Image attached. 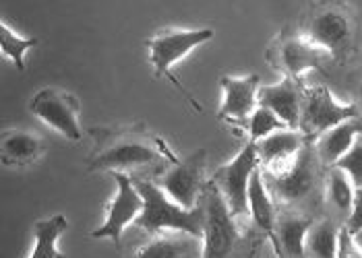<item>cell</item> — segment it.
<instances>
[{
	"label": "cell",
	"mask_w": 362,
	"mask_h": 258,
	"mask_svg": "<svg viewBox=\"0 0 362 258\" xmlns=\"http://www.w3.org/2000/svg\"><path fill=\"white\" fill-rule=\"evenodd\" d=\"M361 118L354 104H341L325 85L303 87V108L298 130L313 143L337 124Z\"/></svg>",
	"instance_id": "cell-8"
},
{
	"label": "cell",
	"mask_w": 362,
	"mask_h": 258,
	"mask_svg": "<svg viewBox=\"0 0 362 258\" xmlns=\"http://www.w3.org/2000/svg\"><path fill=\"white\" fill-rule=\"evenodd\" d=\"M265 60L284 79L303 83L305 75L319 68L325 60H329V56L313 46L298 29H281L267 46Z\"/></svg>",
	"instance_id": "cell-7"
},
{
	"label": "cell",
	"mask_w": 362,
	"mask_h": 258,
	"mask_svg": "<svg viewBox=\"0 0 362 258\" xmlns=\"http://www.w3.org/2000/svg\"><path fill=\"white\" fill-rule=\"evenodd\" d=\"M222 87V106L218 118L230 124H245L249 116L257 110L259 106V75H245V77H232L223 75L220 79Z\"/></svg>",
	"instance_id": "cell-13"
},
{
	"label": "cell",
	"mask_w": 362,
	"mask_h": 258,
	"mask_svg": "<svg viewBox=\"0 0 362 258\" xmlns=\"http://www.w3.org/2000/svg\"><path fill=\"white\" fill-rule=\"evenodd\" d=\"M315 219L303 211H281L276 221V254L279 258H305V240Z\"/></svg>",
	"instance_id": "cell-16"
},
{
	"label": "cell",
	"mask_w": 362,
	"mask_h": 258,
	"mask_svg": "<svg viewBox=\"0 0 362 258\" xmlns=\"http://www.w3.org/2000/svg\"><path fill=\"white\" fill-rule=\"evenodd\" d=\"M201 258V240L180 231L151 235L135 250L133 258Z\"/></svg>",
	"instance_id": "cell-19"
},
{
	"label": "cell",
	"mask_w": 362,
	"mask_h": 258,
	"mask_svg": "<svg viewBox=\"0 0 362 258\" xmlns=\"http://www.w3.org/2000/svg\"><path fill=\"white\" fill-rule=\"evenodd\" d=\"M356 238H358V242H361V244H362V233H358V235H356Z\"/></svg>",
	"instance_id": "cell-30"
},
{
	"label": "cell",
	"mask_w": 362,
	"mask_h": 258,
	"mask_svg": "<svg viewBox=\"0 0 362 258\" xmlns=\"http://www.w3.org/2000/svg\"><path fill=\"white\" fill-rule=\"evenodd\" d=\"M249 215L252 223L263 231L272 244L276 246V221H278V204L274 201L261 168H257L249 184Z\"/></svg>",
	"instance_id": "cell-20"
},
{
	"label": "cell",
	"mask_w": 362,
	"mask_h": 258,
	"mask_svg": "<svg viewBox=\"0 0 362 258\" xmlns=\"http://www.w3.org/2000/svg\"><path fill=\"white\" fill-rule=\"evenodd\" d=\"M344 226L352 231L354 235L362 233V188H356V195H354V202H352L350 215H348V219H346Z\"/></svg>",
	"instance_id": "cell-28"
},
{
	"label": "cell",
	"mask_w": 362,
	"mask_h": 258,
	"mask_svg": "<svg viewBox=\"0 0 362 258\" xmlns=\"http://www.w3.org/2000/svg\"><path fill=\"white\" fill-rule=\"evenodd\" d=\"M339 228L334 217L315 219L305 240V258H335Z\"/></svg>",
	"instance_id": "cell-23"
},
{
	"label": "cell",
	"mask_w": 362,
	"mask_h": 258,
	"mask_svg": "<svg viewBox=\"0 0 362 258\" xmlns=\"http://www.w3.org/2000/svg\"><path fill=\"white\" fill-rule=\"evenodd\" d=\"M298 31L332 60L346 62L358 48L361 23L346 2H315L303 15Z\"/></svg>",
	"instance_id": "cell-2"
},
{
	"label": "cell",
	"mask_w": 362,
	"mask_h": 258,
	"mask_svg": "<svg viewBox=\"0 0 362 258\" xmlns=\"http://www.w3.org/2000/svg\"><path fill=\"white\" fill-rule=\"evenodd\" d=\"M37 44L35 37H23L8 27L6 21H0V50L2 56L13 60L17 70H25V54Z\"/></svg>",
	"instance_id": "cell-24"
},
{
	"label": "cell",
	"mask_w": 362,
	"mask_h": 258,
	"mask_svg": "<svg viewBox=\"0 0 362 258\" xmlns=\"http://www.w3.org/2000/svg\"><path fill=\"white\" fill-rule=\"evenodd\" d=\"M257 168H259L257 149L255 143L247 141L234 159H230L228 164H223L214 172L211 184L220 190L223 201L228 202L236 219L249 213V184Z\"/></svg>",
	"instance_id": "cell-10"
},
{
	"label": "cell",
	"mask_w": 362,
	"mask_h": 258,
	"mask_svg": "<svg viewBox=\"0 0 362 258\" xmlns=\"http://www.w3.org/2000/svg\"><path fill=\"white\" fill-rule=\"evenodd\" d=\"M307 143H310L307 137L294 128H284L261 139L259 143H255L261 172L267 176L284 173L296 161L298 153L305 149Z\"/></svg>",
	"instance_id": "cell-14"
},
{
	"label": "cell",
	"mask_w": 362,
	"mask_h": 258,
	"mask_svg": "<svg viewBox=\"0 0 362 258\" xmlns=\"http://www.w3.org/2000/svg\"><path fill=\"white\" fill-rule=\"evenodd\" d=\"M335 258H362V244L358 238L348 230L346 226L339 228L337 235V254Z\"/></svg>",
	"instance_id": "cell-27"
},
{
	"label": "cell",
	"mask_w": 362,
	"mask_h": 258,
	"mask_svg": "<svg viewBox=\"0 0 362 258\" xmlns=\"http://www.w3.org/2000/svg\"><path fill=\"white\" fill-rule=\"evenodd\" d=\"M133 182L143 197V211L137 219V228L151 235L164 231H180L195 238H203V209L201 202L195 209H182L151 180L133 176Z\"/></svg>",
	"instance_id": "cell-3"
},
{
	"label": "cell",
	"mask_w": 362,
	"mask_h": 258,
	"mask_svg": "<svg viewBox=\"0 0 362 258\" xmlns=\"http://www.w3.org/2000/svg\"><path fill=\"white\" fill-rule=\"evenodd\" d=\"M205 166H207V151L199 149L189 157L168 166L156 184L182 209H195L199 207L203 190L207 186Z\"/></svg>",
	"instance_id": "cell-11"
},
{
	"label": "cell",
	"mask_w": 362,
	"mask_h": 258,
	"mask_svg": "<svg viewBox=\"0 0 362 258\" xmlns=\"http://www.w3.org/2000/svg\"><path fill=\"white\" fill-rule=\"evenodd\" d=\"M112 178L116 182V195L112 197L110 204L106 209V219L98 230L91 231V238L104 240L108 238L114 242V246H120L122 233L129 226H135L143 211V197L137 190L133 176L122 172H112Z\"/></svg>",
	"instance_id": "cell-12"
},
{
	"label": "cell",
	"mask_w": 362,
	"mask_h": 258,
	"mask_svg": "<svg viewBox=\"0 0 362 258\" xmlns=\"http://www.w3.org/2000/svg\"><path fill=\"white\" fill-rule=\"evenodd\" d=\"M214 39V29L199 27V29H180V27H168L158 31L156 35H151L145 46L149 52V64L156 73V77L170 81L176 91H180V95L193 106V110L201 112V104L195 97L182 87V83L176 79V75L172 73L174 64L180 62L182 58H187L195 48L207 44Z\"/></svg>",
	"instance_id": "cell-5"
},
{
	"label": "cell",
	"mask_w": 362,
	"mask_h": 258,
	"mask_svg": "<svg viewBox=\"0 0 362 258\" xmlns=\"http://www.w3.org/2000/svg\"><path fill=\"white\" fill-rule=\"evenodd\" d=\"M335 168L348 173V178L352 180L356 188H362V135L356 139V143L350 147V151L335 164Z\"/></svg>",
	"instance_id": "cell-26"
},
{
	"label": "cell",
	"mask_w": 362,
	"mask_h": 258,
	"mask_svg": "<svg viewBox=\"0 0 362 258\" xmlns=\"http://www.w3.org/2000/svg\"><path fill=\"white\" fill-rule=\"evenodd\" d=\"M29 112L42 120L46 126L54 128L64 139L77 143L83 139L79 124L81 104L77 95L60 87H42L29 102Z\"/></svg>",
	"instance_id": "cell-9"
},
{
	"label": "cell",
	"mask_w": 362,
	"mask_h": 258,
	"mask_svg": "<svg viewBox=\"0 0 362 258\" xmlns=\"http://www.w3.org/2000/svg\"><path fill=\"white\" fill-rule=\"evenodd\" d=\"M323 190H325V202L334 211L335 217H341L344 223L350 215L356 186L348 178V173L341 172L339 168H327L325 170V180H323Z\"/></svg>",
	"instance_id": "cell-21"
},
{
	"label": "cell",
	"mask_w": 362,
	"mask_h": 258,
	"mask_svg": "<svg viewBox=\"0 0 362 258\" xmlns=\"http://www.w3.org/2000/svg\"><path fill=\"white\" fill-rule=\"evenodd\" d=\"M361 135L362 118H352V120H346V122L337 124L334 128H329L319 139H315L313 141V149H315L317 159L321 161V166L325 170L335 166L350 151V147L356 143V139Z\"/></svg>",
	"instance_id": "cell-18"
},
{
	"label": "cell",
	"mask_w": 362,
	"mask_h": 258,
	"mask_svg": "<svg viewBox=\"0 0 362 258\" xmlns=\"http://www.w3.org/2000/svg\"><path fill=\"white\" fill-rule=\"evenodd\" d=\"M245 130L249 133V143H259L261 139L278 133V130H284L288 128L278 116L274 114L272 110L263 108V106H257V110L249 116V120L243 124Z\"/></svg>",
	"instance_id": "cell-25"
},
{
	"label": "cell",
	"mask_w": 362,
	"mask_h": 258,
	"mask_svg": "<svg viewBox=\"0 0 362 258\" xmlns=\"http://www.w3.org/2000/svg\"><path fill=\"white\" fill-rule=\"evenodd\" d=\"M354 106H356V110H358V114L362 118V75L361 79H358V83L354 87V102H352Z\"/></svg>",
	"instance_id": "cell-29"
},
{
	"label": "cell",
	"mask_w": 362,
	"mask_h": 258,
	"mask_svg": "<svg viewBox=\"0 0 362 258\" xmlns=\"http://www.w3.org/2000/svg\"><path fill=\"white\" fill-rule=\"evenodd\" d=\"M93 151L87 157L89 172H122L133 176L147 168L172 166L178 161L168 143L151 135L143 124L118 128H91Z\"/></svg>",
	"instance_id": "cell-1"
},
{
	"label": "cell",
	"mask_w": 362,
	"mask_h": 258,
	"mask_svg": "<svg viewBox=\"0 0 362 258\" xmlns=\"http://www.w3.org/2000/svg\"><path fill=\"white\" fill-rule=\"evenodd\" d=\"M265 184L274 197V201L284 211H303L307 213L310 202L319 199L323 190V166L317 159V153L313 143L305 145V149L298 153L296 161L279 176H267L263 173Z\"/></svg>",
	"instance_id": "cell-4"
},
{
	"label": "cell",
	"mask_w": 362,
	"mask_h": 258,
	"mask_svg": "<svg viewBox=\"0 0 362 258\" xmlns=\"http://www.w3.org/2000/svg\"><path fill=\"white\" fill-rule=\"evenodd\" d=\"M46 153V141L37 133L23 128H6L0 137V157L4 166L25 168Z\"/></svg>",
	"instance_id": "cell-17"
},
{
	"label": "cell",
	"mask_w": 362,
	"mask_h": 258,
	"mask_svg": "<svg viewBox=\"0 0 362 258\" xmlns=\"http://www.w3.org/2000/svg\"><path fill=\"white\" fill-rule=\"evenodd\" d=\"M303 83L292 79H281L276 85L259 87V106L272 110L279 120L288 126L298 130L300 108H303Z\"/></svg>",
	"instance_id": "cell-15"
},
{
	"label": "cell",
	"mask_w": 362,
	"mask_h": 258,
	"mask_svg": "<svg viewBox=\"0 0 362 258\" xmlns=\"http://www.w3.org/2000/svg\"><path fill=\"white\" fill-rule=\"evenodd\" d=\"M203 238H201V258H230L238 242V226L228 202L220 190L207 182L203 197Z\"/></svg>",
	"instance_id": "cell-6"
},
{
	"label": "cell",
	"mask_w": 362,
	"mask_h": 258,
	"mask_svg": "<svg viewBox=\"0 0 362 258\" xmlns=\"http://www.w3.org/2000/svg\"><path fill=\"white\" fill-rule=\"evenodd\" d=\"M69 221L64 215L40 219L33 226V250L29 258H66L58 250V240L66 231Z\"/></svg>",
	"instance_id": "cell-22"
}]
</instances>
